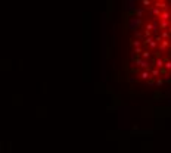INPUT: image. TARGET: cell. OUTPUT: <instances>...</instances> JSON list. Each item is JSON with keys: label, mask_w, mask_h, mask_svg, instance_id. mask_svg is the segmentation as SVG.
<instances>
[{"label": "cell", "mask_w": 171, "mask_h": 153, "mask_svg": "<svg viewBox=\"0 0 171 153\" xmlns=\"http://www.w3.org/2000/svg\"><path fill=\"white\" fill-rule=\"evenodd\" d=\"M137 77L152 84L171 80V0H146L133 40Z\"/></svg>", "instance_id": "1"}]
</instances>
